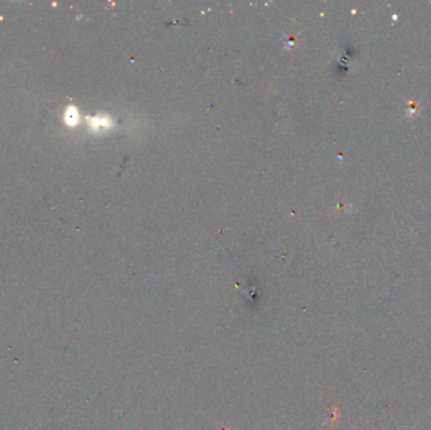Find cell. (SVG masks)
<instances>
[{
    "label": "cell",
    "mask_w": 431,
    "mask_h": 430,
    "mask_svg": "<svg viewBox=\"0 0 431 430\" xmlns=\"http://www.w3.org/2000/svg\"><path fill=\"white\" fill-rule=\"evenodd\" d=\"M410 430H412V429H410Z\"/></svg>",
    "instance_id": "cell-1"
}]
</instances>
